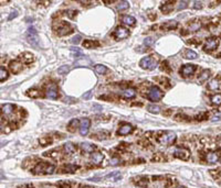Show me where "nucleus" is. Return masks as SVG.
Wrapping results in <instances>:
<instances>
[{
  "label": "nucleus",
  "mask_w": 221,
  "mask_h": 188,
  "mask_svg": "<svg viewBox=\"0 0 221 188\" xmlns=\"http://www.w3.org/2000/svg\"><path fill=\"white\" fill-rule=\"evenodd\" d=\"M55 170V167L53 165H47L44 163H40L35 166L34 173L35 174H52Z\"/></svg>",
  "instance_id": "2"
},
{
  "label": "nucleus",
  "mask_w": 221,
  "mask_h": 188,
  "mask_svg": "<svg viewBox=\"0 0 221 188\" xmlns=\"http://www.w3.org/2000/svg\"><path fill=\"white\" fill-rule=\"evenodd\" d=\"M201 7H202V4L200 1H195V2H193V8H195V9H200Z\"/></svg>",
  "instance_id": "45"
},
{
  "label": "nucleus",
  "mask_w": 221,
  "mask_h": 188,
  "mask_svg": "<svg viewBox=\"0 0 221 188\" xmlns=\"http://www.w3.org/2000/svg\"><path fill=\"white\" fill-rule=\"evenodd\" d=\"M67 14H69V17L73 18V15H74V14H76V11H69V12H67Z\"/></svg>",
  "instance_id": "49"
},
{
  "label": "nucleus",
  "mask_w": 221,
  "mask_h": 188,
  "mask_svg": "<svg viewBox=\"0 0 221 188\" xmlns=\"http://www.w3.org/2000/svg\"><path fill=\"white\" fill-rule=\"evenodd\" d=\"M176 188H185V187H176Z\"/></svg>",
  "instance_id": "51"
},
{
  "label": "nucleus",
  "mask_w": 221,
  "mask_h": 188,
  "mask_svg": "<svg viewBox=\"0 0 221 188\" xmlns=\"http://www.w3.org/2000/svg\"><path fill=\"white\" fill-rule=\"evenodd\" d=\"M140 65L144 69H154L157 66V62H156L154 57L146 56L144 58H142V61L140 62Z\"/></svg>",
  "instance_id": "1"
},
{
  "label": "nucleus",
  "mask_w": 221,
  "mask_h": 188,
  "mask_svg": "<svg viewBox=\"0 0 221 188\" xmlns=\"http://www.w3.org/2000/svg\"><path fill=\"white\" fill-rule=\"evenodd\" d=\"M90 96H91V91H87L85 95H83V98L87 99V98H90Z\"/></svg>",
  "instance_id": "48"
},
{
  "label": "nucleus",
  "mask_w": 221,
  "mask_h": 188,
  "mask_svg": "<svg viewBox=\"0 0 221 188\" xmlns=\"http://www.w3.org/2000/svg\"><path fill=\"white\" fill-rule=\"evenodd\" d=\"M122 22L126 25H134L136 20L132 15H124V17H122Z\"/></svg>",
  "instance_id": "19"
},
{
  "label": "nucleus",
  "mask_w": 221,
  "mask_h": 188,
  "mask_svg": "<svg viewBox=\"0 0 221 188\" xmlns=\"http://www.w3.org/2000/svg\"><path fill=\"white\" fill-rule=\"evenodd\" d=\"M185 56H186V58H188V60H196L198 55H197V53L191 51V50H187L186 53H185Z\"/></svg>",
  "instance_id": "27"
},
{
  "label": "nucleus",
  "mask_w": 221,
  "mask_h": 188,
  "mask_svg": "<svg viewBox=\"0 0 221 188\" xmlns=\"http://www.w3.org/2000/svg\"><path fill=\"white\" fill-rule=\"evenodd\" d=\"M82 188H91V187H87V186H85V187H82Z\"/></svg>",
  "instance_id": "50"
},
{
  "label": "nucleus",
  "mask_w": 221,
  "mask_h": 188,
  "mask_svg": "<svg viewBox=\"0 0 221 188\" xmlns=\"http://www.w3.org/2000/svg\"><path fill=\"white\" fill-rule=\"evenodd\" d=\"M206 161L210 164H216L219 162V154H217L215 152H210L206 155Z\"/></svg>",
  "instance_id": "13"
},
{
  "label": "nucleus",
  "mask_w": 221,
  "mask_h": 188,
  "mask_svg": "<svg viewBox=\"0 0 221 188\" xmlns=\"http://www.w3.org/2000/svg\"><path fill=\"white\" fill-rule=\"evenodd\" d=\"M174 8L173 6V2H169V4H165L164 6H162L160 7V9H162V11H164V13H168L170 10Z\"/></svg>",
  "instance_id": "29"
},
{
  "label": "nucleus",
  "mask_w": 221,
  "mask_h": 188,
  "mask_svg": "<svg viewBox=\"0 0 221 188\" xmlns=\"http://www.w3.org/2000/svg\"><path fill=\"white\" fill-rule=\"evenodd\" d=\"M105 178L108 179V180L116 182V180H118V179L120 178V172H114V173H110V174H108L107 176H106Z\"/></svg>",
  "instance_id": "22"
},
{
  "label": "nucleus",
  "mask_w": 221,
  "mask_h": 188,
  "mask_svg": "<svg viewBox=\"0 0 221 188\" xmlns=\"http://www.w3.org/2000/svg\"><path fill=\"white\" fill-rule=\"evenodd\" d=\"M2 112L5 113V114H10V113H12L13 112V105H11V104H5V105H2Z\"/></svg>",
  "instance_id": "21"
},
{
  "label": "nucleus",
  "mask_w": 221,
  "mask_h": 188,
  "mask_svg": "<svg viewBox=\"0 0 221 188\" xmlns=\"http://www.w3.org/2000/svg\"><path fill=\"white\" fill-rule=\"evenodd\" d=\"M195 69H196V66L195 65H192V64H186V65H183V67H181L180 74L183 76H189L195 72Z\"/></svg>",
  "instance_id": "9"
},
{
  "label": "nucleus",
  "mask_w": 221,
  "mask_h": 188,
  "mask_svg": "<svg viewBox=\"0 0 221 188\" xmlns=\"http://www.w3.org/2000/svg\"><path fill=\"white\" fill-rule=\"evenodd\" d=\"M81 149L85 153H91V152H93V151L95 150V146L93 145V144H90V143H82Z\"/></svg>",
  "instance_id": "20"
},
{
  "label": "nucleus",
  "mask_w": 221,
  "mask_h": 188,
  "mask_svg": "<svg viewBox=\"0 0 221 188\" xmlns=\"http://www.w3.org/2000/svg\"><path fill=\"white\" fill-rule=\"evenodd\" d=\"M217 45H218V40L216 38L208 39L206 44H205V50L206 51H212V50L216 48Z\"/></svg>",
  "instance_id": "10"
},
{
  "label": "nucleus",
  "mask_w": 221,
  "mask_h": 188,
  "mask_svg": "<svg viewBox=\"0 0 221 188\" xmlns=\"http://www.w3.org/2000/svg\"><path fill=\"white\" fill-rule=\"evenodd\" d=\"M71 32H72V28L70 27V24L69 23H63L62 27H60V28L58 29V34L60 35V36L70 34Z\"/></svg>",
  "instance_id": "11"
},
{
  "label": "nucleus",
  "mask_w": 221,
  "mask_h": 188,
  "mask_svg": "<svg viewBox=\"0 0 221 188\" xmlns=\"http://www.w3.org/2000/svg\"><path fill=\"white\" fill-rule=\"evenodd\" d=\"M210 100H211V102L213 105H216V106H220V105H221V95L220 94L213 95L211 98H210Z\"/></svg>",
  "instance_id": "26"
},
{
  "label": "nucleus",
  "mask_w": 221,
  "mask_h": 188,
  "mask_svg": "<svg viewBox=\"0 0 221 188\" xmlns=\"http://www.w3.org/2000/svg\"><path fill=\"white\" fill-rule=\"evenodd\" d=\"M7 78H8V72L6 71V68L4 66H1V67H0V80L4 81V80L7 79Z\"/></svg>",
  "instance_id": "31"
},
{
  "label": "nucleus",
  "mask_w": 221,
  "mask_h": 188,
  "mask_svg": "<svg viewBox=\"0 0 221 188\" xmlns=\"http://www.w3.org/2000/svg\"><path fill=\"white\" fill-rule=\"evenodd\" d=\"M28 96L31 97V98H37V97L40 96V91L37 89H30L28 90Z\"/></svg>",
  "instance_id": "35"
},
{
  "label": "nucleus",
  "mask_w": 221,
  "mask_h": 188,
  "mask_svg": "<svg viewBox=\"0 0 221 188\" xmlns=\"http://www.w3.org/2000/svg\"><path fill=\"white\" fill-rule=\"evenodd\" d=\"M10 69H11V72H12L13 74H18V73H20L21 69H22V64L19 63L18 61L11 62V63H10Z\"/></svg>",
  "instance_id": "14"
},
{
  "label": "nucleus",
  "mask_w": 221,
  "mask_h": 188,
  "mask_svg": "<svg viewBox=\"0 0 221 188\" xmlns=\"http://www.w3.org/2000/svg\"><path fill=\"white\" fill-rule=\"evenodd\" d=\"M90 127H91V121H90V119H87V118L82 119L81 121H80V126H79L81 135H86V133L89 132Z\"/></svg>",
  "instance_id": "5"
},
{
  "label": "nucleus",
  "mask_w": 221,
  "mask_h": 188,
  "mask_svg": "<svg viewBox=\"0 0 221 188\" xmlns=\"http://www.w3.org/2000/svg\"><path fill=\"white\" fill-rule=\"evenodd\" d=\"M221 87V81L218 78H215V79L210 80V83L208 84V88L210 90H217L219 89Z\"/></svg>",
  "instance_id": "17"
},
{
  "label": "nucleus",
  "mask_w": 221,
  "mask_h": 188,
  "mask_svg": "<svg viewBox=\"0 0 221 188\" xmlns=\"http://www.w3.org/2000/svg\"><path fill=\"white\" fill-rule=\"evenodd\" d=\"M47 96L51 99H57L58 98V88L55 85H51L47 89Z\"/></svg>",
  "instance_id": "12"
},
{
  "label": "nucleus",
  "mask_w": 221,
  "mask_h": 188,
  "mask_svg": "<svg viewBox=\"0 0 221 188\" xmlns=\"http://www.w3.org/2000/svg\"><path fill=\"white\" fill-rule=\"evenodd\" d=\"M64 168L67 169V172H69V173H73V172H75V169H77V166H75V165H67Z\"/></svg>",
  "instance_id": "39"
},
{
  "label": "nucleus",
  "mask_w": 221,
  "mask_h": 188,
  "mask_svg": "<svg viewBox=\"0 0 221 188\" xmlns=\"http://www.w3.org/2000/svg\"><path fill=\"white\" fill-rule=\"evenodd\" d=\"M91 64V61L87 60V58H82V60H79V61L75 62V65L76 66H86Z\"/></svg>",
  "instance_id": "32"
},
{
  "label": "nucleus",
  "mask_w": 221,
  "mask_h": 188,
  "mask_svg": "<svg viewBox=\"0 0 221 188\" xmlns=\"http://www.w3.org/2000/svg\"><path fill=\"white\" fill-rule=\"evenodd\" d=\"M200 27H201L200 22H198V21H195V22L190 23V25H189V31H198V30L200 29Z\"/></svg>",
  "instance_id": "33"
},
{
  "label": "nucleus",
  "mask_w": 221,
  "mask_h": 188,
  "mask_svg": "<svg viewBox=\"0 0 221 188\" xmlns=\"http://www.w3.org/2000/svg\"><path fill=\"white\" fill-rule=\"evenodd\" d=\"M132 131H133V127H132L130 124H124V126H122L120 129L118 130V134H120V135H127V134L130 133Z\"/></svg>",
  "instance_id": "16"
},
{
  "label": "nucleus",
  "mask_w": 221,
  "mask_h": 188,
  "mask_svg": "<svg viewBox=\"0 0 221 188\" xmlns=\"http://www.w3.org/2000/svg\"><path fill=\"white\" fill-rule=\"evenodd\" d=\"M64 151H65V153H67L69 155H71V154H73L74 152H75V146L73 145L72 143H67L65 145H64Z\"/></svg>",
  "instance_id": "23"
},
{
  "label": "nucleus",
  "mask_w": 221,
  "mask_h": 188,
  "mask_svg": "<svg viewBox=\"0 0 221 188\" xmlns=\"http://www.w3.org/2000/svg\"><path fill=\"white\" fill-rule=\"evenodd\" d=\"M176 139V134L173 132H168V133H165L163 135H160L158 137V142L160 144H171Z\"/></svg>",
  "instance_id": "4"
},
{
  "label": "nucleus",
  "mask_w": 221,
  "mask_h": 188,
  "mask_svg": "<svg viewBox=\"0 0 221 188\" xmlns=\"http://www.w3.org/2000/svg\"><path fill=\"white\" fill-rule=\"evenodd\" d=\"M77 123H79V121H77L76 119H74V120H72V121L70 122V124H69V129H70L71 131H73V127H74V126L76 127Z\"/></svg>",
  "instance_id": "42"
},
{
  "label": "nucleus",
  "mask_w": 221,
  "mask_h": 188,
  "mask_svg": "<svg viewBox=\"0 0 221 188\" xmlns=\"http://www.w3.org/2000/svg\"><path fill=\"white\" fill-rule=\"evenodd\" d=\"M174 155L176 156V157H178V159H180V160H188L189 159V151L186 150V149L179 147V149L175 150Z\"/></svg>",
  "instance_id": "8"
},
{
  "label": "nucleus",
  "mask_w": 221,
  "mask_h": 188,
  "mask_svg": "<svg viewBox=\"0 0 221 188\" xmlns=\"http://www.w3.org/2000/svg\"><path fill=\"white\" fill-rule=\"evenodd\" d=\"M144 43L146 44V45H153V44H154V40H153L152 38H146L145 39Z\"/></svg>",
  "instance_id": "43"
},
{
  "label": "nucleus",
  "mask_w": 221,
  "mask_h": 188,
  "mask_svg": "<svg viewBox=\"0 0 221 188\" xmlns=\"http://www.w3.org/2000/svg\"><path fill=\"white\" fill-rule=\"evenodd\" d=\"M128 35H130L128 30L125 29V28H122V27L116 28L115 32H114V36H115L117 40H123V39H126Z\"/></svg>",
  "instance_id": "7"
},
{
  "label": "nucleus",
  "mask_w": 221,
  "mask_h": 188,
  "mask_svg": "<svg viewBox=\"0 0 221 188\" xmlns=\"http://www.w3.org/2000/svg\"><path fill=\"white\" fill-rule=\"evenodd\" d=\"M110 164L112 165V166H116V165L120 164V159H117V157H113L112 160H110Z\"/></svg>",
  "instance_id": "41"
},
{
  "label": "nucleus",
  "mask_w": 221,
  "mask_h": 188,
  "mask_svg": "<svg viewBox=\"0 0 221 188\" xmlns=\"http://www.w3.org/2000/svg\"><path fill=\"white\" fill-rule=\"evenodd\" d=\"M98 45V42H95V41H91V40H86L83 42V46L86 47V48H92V47H95Z\"/></svg>",
  "instance_id": "25"
},
{
  "label": "nucleus",
  "mask_w": 221,
  "mask_h": 188,
  "mask_svg": "<svg viewBox=\"0 0 221 188\" xmlns=\"http://www.w3.org/2000/svg\"><path fill=\"white\" fill-rule=\"evenodd\" d=\"M211 120L212 121H219V120H221V113H217V114H215Z\"/></svg>",
  "instance_id": "47"
},
{
  "label": "nucleus",
  "mask_w": 221,
  "mask_h": 188,
  "mask_svg": "<svg viewBox=\"0 0 221 188\" xmlns=\"http://www.w3.org/2000/svg\"><path fill=\"white\" fill-rule=\"evenodd\" d=\"M209 76H210V72L206 69V71H203L201 74H200V76L198 77V80H199V81H205V80H207L209 78Z\"/></svg>",
  "instance_id": "28"
},
{
  "label": "nucleus",
  "mask_w": 221,
  "mask_h": 188,
  "mask_svg": "<svg viewBox=\"0 0 221 188\" xmlns=\"http://www.w3.org/2000/svg\"><path fill=\"white\" fill-rule=\"evenodd\" d=\"M128 7H130V5H128L127 1H122V2H120V5L117 6V9L120 11V10H126Z\"/></svg>",
  "instance_id": "36"
},
{
  "label": "nucleus",
  "mask_w": 221,
  "mask_h": 188,
  "mask_svg": "<svg viewBox=\"0 0 221 188\" xmlns=\"http://www.w3.org/2000/svg\"><path fill=\"white\" fill-rule=\"evenodd\" d=\"M95 72L97 74H104L107 72V68H106L104 65H96L95 66Z\"/></svg>",
  "instance_id": "34"
},
{
  "label": "nucleus",
  "mask_w": 221,
  "mask_h": 188,
  "mask_svg": "<svg viewBox=\"0 0 221 188\" xmlns=\"http://www.w3.org/2000/svg\"><path fill=\"white\" fill-rule=\"evenodd\" d=\"M147 110L152 113H158L160 111V107L157 106V105H149L147 107Z\"/></svg>",
  "instance_id": "30"
},
{
  "label": "nucleus",
  "mask_w": 221,
  "mask_h": 188,
  "mask_svg": "<svg viewBox=\"0 0 221 188\" xmlns=\"http://www.w3.org/2000/svg\"><path fill=\"white\" fill-rule=\"evenodd\" d=\"M17 15H18V12H17V11H12V12L10 13V15H9V17H8V20H9V21H10V20H12V19H13V18H16Z\"/></svg>",
  "instance_id": "46"
},
{
  "label": "nucleus",
  "mask_w": 221,
  "mask_h": 188,
  "mask_svg": "<svg viewBox=\"0 0 221 188\" xmlns=\"http://www.w3.org/2000/svg\"><path fill=\"white\" fill-rule=\"evenodd\" d=\"M104 159V156L102 153H93L91 156V161L93 164H100Z\"/></svg>",
  "instance_id": "18"
},
{
  "label": "nucleus",
  "mask_w": 221,
  "mask_h": 188,
  "mask_svg": "<svg viewBox=\"0 0 221 188\" xmlns=\"http://www.w3.org/2000/svg\"><path fill=\"white\" fill-rule=\"evenodd\" d=\"M188 4H189L188 1H180V2H179V5H178L177 9L178 10H183L185 8H187V7H188Z\"/></svg>",
  "instance_id": "38"
},
{
  "label": "nucleus",
  "mask_w": 221,
  "mask_h": 188,
  "mask_svg": "<svg viewBox=\"0 0 221 188\" xmlns=\"http://www.w3.org/2000/svg\"><path fill=\"white\" fill-rule=\"evenodd\" d=\"M23 60L27 63H29V62H31L32 60H33V55L32 54H30V53H25V54H23Z\"/></svg>",
  "instance_id": "37"
},
{
  "label": "nucleus",
  "mask_w": 221,
  "mask_h": 188,
  "mask_svg": "<svg viewBox=\"0 0 221 188\" xmlns=\"http://www.w3.org/2000/svg\"><path fill=\"white\" fill-rule=\"evenodd\" d=\"M120 95H122L124 98L130 99V98H134L135 96H136V91H135L134 88H126V89H124L120 93Z\"/></svg>",
  "instance_id": "15"
},
{
  "label": "nucleus",
  "mask_w": 221,
  "mask_h": 188,
  "mask_svg": "<svg viewBox=\"0 0 221 188\" xmlns=\"http://www.w3.org/2000/svg\"><path fill=\"white\" fill-rule=\"evenodd\" d=\"M80 41H81V36H80V35H75L74 38L71 39V43H72V44H79Z\"/></svg>",
  "instance_id": "40"
},
{
  "label": "nucleus",
  "mask_w": 221,
  "mask_h": 188,
  "mask_svg": "<svg viewBox=\"0 0 221 188\" xmlns=\"http://www.w3.org/2000/svg\"><path fill=\"white\" fill-rule=\"evenodd\" d=\"M177 21H169V22H167V23H165L163 25V29H165V30H173V29L177 28Z\"/></svg>",
  "instance_id": "24"
},
{
  "label": "nucleus",
  "mask_w": 221,
  "mask_h": 188,
  "mask_svg": "<svg viewBox=\"0 0 221 188\" xmlns=\"http://www.w3.org/2000/svg\"><path fill=\"white\" fill-rule=\"evenodd\" d=\"M28 41L31 45H33L34 47H38L39 45V39L38 35H37V32L33 28H30L29 29V32H28Z\"/></svg>",
  "instance_id": "6"
},
{
  "label": "nucleus",
  "mask_w": 221,
  "mask_h": 188,
  "mask_svg": "<svg viewBox=\"0 0 221 188\" xmlns=\"http://www.w3.org/2000/svg\"><path fill=\"white\" fill-rule=\"evenodd\" d=\"M69 71V67L67 66H62L61 68H59L58 72L60 73V74H63V73H67V72Z\"/></svg>",
  "instance_id": "44"
},
{
  "label": "nucleus",
  "mask_w": 221,
  "mask_h": 188,
  "mask_svg": "<svg viewBox=\"0 0 221 188\" xmlns=\"http://www.w3.org/2000/svg\"><path fill=\"white\" fill-rule=\"evenodd\" d=\"M163 96H164V93L159 89L157 86L150 87V89L148 90V94H147V97H148L152 101H158V100H160V99L163 98Z\"/></svg>",
  "instance_id": "3"
}]
</instances>
